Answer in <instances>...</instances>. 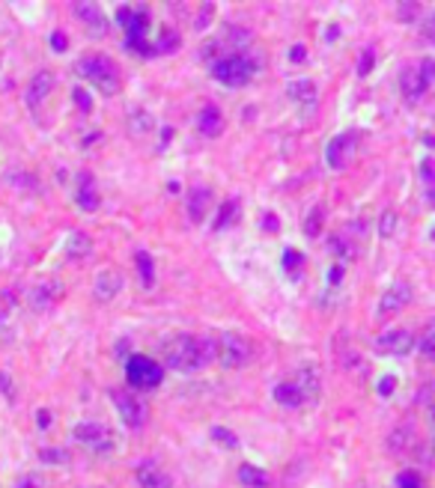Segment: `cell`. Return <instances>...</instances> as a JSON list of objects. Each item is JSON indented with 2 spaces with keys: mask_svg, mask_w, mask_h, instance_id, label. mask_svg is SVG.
Returning <instances> with one entry per match:
<instances>
[{
  "mask_svg": "<svg viewBox=\"0 0 435 488\" xmlns=\"http://www.w3.org/2000/svg\"><path fill=\"white\" fill-rule=\"evenodd\" d=\"M72 438L78 443H84L87 450H93V452H110L114 450V432H110L105 423H78L72 429Z\"/></svg>",
  "mask_w": 435,
  "mask_h": 488,
  "instance_id": "8992f818",
  "label": "cell"
},
{
  "mask_svg": "<svg viewBox=\"0 0 435 488\" xmlns=\"http://www.w3.org/2000/svg\"><path fill=\"white\" fill-rule=\"evenodd\" d=\"M60 289V283H42V286H36V289L30 292V307H36V310H45L51 301H54V292Z\"/></svg>",
  "mask_w": 435,
  "mask_h": 488,
  "instance_id": "603a6c76",
  "label": "cell"
},
{
  "mask_svg": "<svg viewBox=\"0 0 435 488\" xmlns=\"http://www.w3.org/2000/svg\"><path fill=\"white\" fill-rule=\"evenodd\" d=\"M293 381H295V387L301 390V399H304V402H314V399L319 396V372L314 369V366H304V369H301Z\"/></svg>",
  "mask_w": 435,
  "mask_h": 488,
  "instance_id": "ffe728a7",
  "label": "cell"
},
{
  "mask_svg": "<svg viewBox=\"0 0 435 488\" xmlns=\"http://www.w3.org/2000/svg\"><path fill=\"white\" fill-rule=\"evenodd\" d=\"M126 381L135 390H155L164 381V366L147 354H128L126 358Z\"/></svg>",
  "mask_w": 435,
  "mask_h": 488,
  "instance_id": "5b68a950",
  "label": "cell"
},
{
  "mask_svg": "<svg viewBox=\"0 0 435 488\" xmlns=\"http://www.w3.org/2000/svg\"><path fill=\"white\" fill-rule=\"evenodd\" d=\"M355 143H358V135H355V131H343V135L331 137L328 149H325V161H328L331 170H343L346 164H349L352 152H355Z\"/></svg>",
  "mask_w": 435,
  "mask_h": 488,
  "instance_id": "ba28073f",
  "label": "cell"
},
{
  "mask_svg": "<svg viewBox=\"0 0 435 488\" xmlns=\"http://www.w3.org/2000/svg\"><path fill=\"white\" fill-rule=\"evenodd\" d=\"M93 250V241L87 232H72L69 236V257H87Z\"/></svg>",
  "mask_w": 435,
  "mask_h": 488,
  "instance_id": "83f0119b",
  "label": "cell"
},
{
  "mask_svg": "<svg viewBox=\"0 0 435 488\" xmlns=\"http://www.w3.org/2000/svg\"><path fill=\"white\" fill-rule=\"evenodd\" d=\"M215 360V340L179 334L164 346V363L176 372H197Z\"/></svg>",
  "mask_w": 435,
  "mask_h": 488,
  "instance_id": "6da1fadb",
  "label": "cell"
},
{
  "mask_svg": "<svg viewBox=\"0 0 435 488\" xmlns=\"http://www.w3.org/2000/svg\"><path fill=\"white\" fill-rule=\"evenodd\" d=\"M263 227H265V229H272V232L281 229V224H277V218H274V215H265V218H263Z\"/></svg>",
  "mask_w": 435,
  "mask_h": 488,
  "instance_id": "ee69618b",
  "label": "cell"
},
{
  "mask_svg": "<svg viewBox=\"0 0 435 488\" xmlns=\"http://www.w3.org/2000/svg\"><path fill=\"white\" fill-rule=\"evenodd\" d=\"M420 179L427 182V188L432 185V158H429V155H427V158L420 161Z\"/></svg>",
  "mask_w": 435,
  "mask_h": 488,
  "instance_id": "d590c367",
  "label": "cell"
},
{
  "mask_svg": "<svg viewBox=\"0 0 435 488\" xmlns=\"http://www.w3.org/2000/svg\"><path fill=\"white\" fill-rule=\"evenodd\" d=\"M274 399L281 402L283 408H301L304 399H301V390L295 387V381H281L274 387Z\"/></svg>",
  "mask_w": 435,
  "mask_h": 488,
  "instance_id": "44dd1931",
  "label": "cell"
},
{
  "mask_svg": "<svg viewBox=\"0 0 435 488\" xmlns=\"http://www.w3.org/2000/svg\"><path fill=\"white\" fill-rule=\"evenodd\" d=\"M429 90V84L423 81V75L418 66H406L403 72H399V93H403V98L408 105H418L423 96H427Z\"/></svg>",
  "mask_w": 435,
  "mask_h": 488,
  "instance_id": "30bf717a",
  "label": "cell"
},
{
  "mask_svg": "<svg viewBox=\"0 0 435 488\" xmlns=\"http://www.w3.org/2000/svg\"><path fill=\"white\" fill-rule=\"evenodd\" d=\"M75 72L102 96H117L119 86H122L119 66L110 57H105V54H87V57H81L75 63Z\"/></svg>",
  "mask_w": 435,
  "mask_h": 488,
  "instance_id": "7a4b0ae2",
  "label": "cell"
},
{
  "mask_svg": "<svg viewBox=\"0 0 435 488\" xmlns=\"http://www.w3.org/2000/svg\"><path fill=\"white\" fill-rule=\"evenodd\" d=\"M319 229H322V208H310V215H307V224H304V232H307L310 238H314Z\"/></svg>",
  "mask_w": 435,
  "mask_h": 488,
  "instance_id": "4dcf8cb0",
  "label": "cell"
},
{
  "mask_svg": "<svg viewBox=\"0 0 435 488\" xmlns=\"http://www.w3.org/2000/svg\"><path fill=\"white\" fill-rule=\"evenodd\" d=\"M197 128L203 137H218L221 131H224V116H221V110L215 105H206L197 114Z\"/></svg>",
  "mask_w": 435,
  "mask_h": 488,
  "instance_id": "ac0fdd59",
  "label": "cell"
},
{
  "mask_svg": "<svg viewBox=\"0 0 435 488\" xmlns=\"http://www.w3.org/2000/svg\"><path fill=\"white\" fill-rule=\"evenodd\" d=\"M135 262H138V271H140V283L149 289V286L155 283V262H152V257H149L147 250H138L135 253Z\"/></svg>",
  "mask_w": 435,
  "mask_h": 488,
  "instance_id": "484cf974",
  "label": "cell"
},
{
  "mask_svg": "<svg viewBox=\"0 0 435 488\" xmlns=\"http://www.w3.org/2000/svg\"><path fill=\"white\" fill-rule=\"evenodd\" d=\"M411 301V286L408 283H394L390 289L382 295V304H378V316H394V313H399L406 304Z\"/></svg>",
  "mask_w": 435,
  "mask_h": 488,
  "instance_id": "4fadbf2b",
  "label": "cell"
},
{
  "mask_svg": "<svg viewBox=\"0 0 435 488\" xmlns=\"http://www.w3.org/2000/svg\"><path fill=\"white\" fill-rule=\"evenodd\" d=\"M343 280V262L340 265H331V271H328V286H337Z\"/></svg>",
  "mask_w": 435,
  "mask_h": 488,
  "instance_id": "7bdbcfd3",
  "label": "cell"
},
{
  "mask_svg": "<svg viewBox=\"0 0 435 488\" xmlns=\"http://www.w3.org/2000/svg\"><path fill=\"white\" fill-rule=\"evenodd\" d=\"M301 268H304V253H301V250H283V271H286V277L298 280Z\"/></svg>",
  "mask_w": 435,
  "mask_h": 488,
  "instance_id": "4316f807",
  "label": "cell"
},
{
  "mask_svg": "<svg viewBox=\"0 0 435 488\" xmlns=\"http://www.w3.org/2000/svg\"><path fill=\"white\" fill-rule=\"evenodd\" d=\"M182 45V36L176 30H164L161 36H158V42H152V54L158 57V54H173L176 48Z\"/></svg>",
  "mask_w": 435,
  "mask_h": 488,
  "instance_id": "d4e9b609",
  "label": "cell"
},
{
  "mask_svg": "<svg viewBox=\"0 0 435 488\" xmlns=\"http://www.w3.org/2000/svg\"><path fill=\"white\" fill-rule=\"evenodd\" d=\"M13 381H9V375L3 379V372H0V393H6V396H13V387H9Z\"/></svg>",
  "mask_w": 435,
  "mask_h": 488,
  "instance_id": "f6af8a7d",
  "label": "cell"
},
{
  "mask_svg": "<svg viewBox=\"0 0 435 488\" xmlns=\"http://www.w3.org/2000/svg\"><path fill=\"white\" fill-rule=\"evenodd\" d=\"M373 63H376V51L367 48V51L361 54V60H358V75H361V77L370 75V72H373Z\"/></svg>",
  "mask_w": 435,
  "mask_h": 488,
  "instance_id": "d6a6232c",
  "label": "cell"
},
{
  "mask_svg": "<svg viewBox=\"0 0 435 488\" xmlns=\"http://www.w3.org/2000/svg\"><path fill=\"white\" fill-rule=\"evenodd\" d=\"M39 456H42V462H48V464H66V459H69V456H66V450H42Z\"/></svg>",
  "mask_w": 435,
  "mask_h": 488,
  "instance_id": "e575fe53",
  "label": "cell"
},
{
  "mask_svg": "<svg viewBox=\"0 0 435 488\" xmlns=\"http://www.w3.org/2000/svg\"><path fill=\"white\" fill-rule=\"evenodd\" d=\"M72 98H75V105L81 107V114H90V110H93V98H90V93H87V90H81V86L72 93Z\"/></svg>",
  "mask_w": 435,
  "mask_h": 488,
  "instance_id": "836d02e7",
  "label": "cell"
},
{
  "mask_svg": "<svg viewBox=\"0 0 435 488\" xmlns=\"http://www.w3.org/2000/svg\"><path fill=\"white\" fill-rule=\"evenodd\" d=\"M397 488H427V482H423V476L415 468H408L397 473Z\"/></svg>",
  "mask_w": 435,
  "mask_h": 488,
  "instance_id": "f1b7e54d",
  "label": "cell"
},
{
  "mask_svg": "<svg viewBox=\"0 0 435 488\" xmlns=\"http://www.w3.org/2000/svg\"><path fill=\"white\" fill-rule=\"evenodd\" d=\"M51 48L54 51H66V48H69V39H66V33H54V36H51Z\"/></svg>",
  "mask_w": 435,
  "mask_h": 488,
  "instance_id": "74e56055",
  "label": "cell"
},
{
  "mask_svg": "<svg viewBox=\"0 0 435 488\" xmlns=\"http://www.w3.org/2000/svg\"><path fill=\"white\" fill-rule=\"evenodd\" d=\"M212 438H215L218 443H227L230 450H236V447H239V438L233 435L230 429H221V426H215V429H212Z\"/></svg>",
  "mask_w": 435,
  "mask_h": 488,
  "instance_id": "f546056e",
  "label": "cell"
},
{
  "mask_svg": "<svg viewBox=\"0 0 435 488\" xmlns=\"http://www.w3.org/2000/svg\"><path fill=\"white\" fill-rule=\"evenodd\" d=\"M289 60H293V63H304L307 60V48L304 45H293V48H289Z\"/></svg>",
  "mask_w": 435,
  "mask_h": 488,
  "instance_id": "ab89813d",
  "label": "cell"
},
{
  "mask_svg": "<svg viewBox=\"0 0 435 488\" xmlns=\"http://www.w3.org/2000/svg\"><path fill=\"white\" fill-rule=\"evenodd\" d=\"M15 488H42V480L39 476H21L15 482Z\"/></svg>",
  "mask_w": 435,
  "mask_h": 488,
  "instance_id": "60d3db41",
  "label": "cell"
},
{
  "mask_svg": "<svg viewBox=\"0 0 435 488\" xmlns=\"http://www.w3.org/2000/svg\"><path fill=\"white\" fill-rule=\"evenodd\" d=\"M415 346H418V337L411 334V330H403V328L388 330V334L376 337V349L382 351V354H397V358H403V354H408V351L415 349Z\"/></svg>",
  "mask_w": 435,
  "mask_h": 488,
  "instance_id": "9c48e42d",
  "label": "cell"
},
{
  "mask_svg": "<svg viewBox=\"0 0 435 488\" xmlns=\"http://www.w3.org/2000/svg\"><path fill=\"white\" fill-rule=\"evenodd\" d=\"M420 351H423V358H432V325L427 328V334L420 340Z\"/></svg>",
  "mask_w": 435,
  "mask_h": 488,
  "instance_id": "8d00e7d4",
  "label": "cell"
},
{
  "mask_svg": "<svg viewBox=\"0 0 435 488\" xmlns=\"http://www.w3.org/2000/svg\"><path fill=\"white\" fill-rule=\"evenodd\" d=\"M72 13H75L78 21H84V24L90 27V36H105L108 33V18L102 13V6L81 0V3H72Z\"/></svg>",
  "mask_w": 435,
  "mask_h": 488,
  "instance_id": "8fae6325",
  "label": "cell"
},
{
  "mask_svg": "<svg viewBox=\"0 0 435 488\" xmlns=\"http://www.w3.org/2000/svg\"><path fill=\"white\" fill-rule=\"evenodd\" d=\"M239 482L244 488H269V473L253 464H239Z\"/></svg>",
  "mask_w": 435,
  "mask_h": 488,
  "instance_id": "7402d4cb",
  "label": "cell"
},
{
  "mask_svg": "<svg viewBox=\"0 0 435 488\" xmlns=\"http://www.w3.org/2000/svg\"><path fill=\"white\" fill-rule=\"evenodd\" d=\"M251 358H253V346L248 337L233 334V330L215 337V360L224 369H242V366L251 363Z\"/></svg>",
  "mask_w": 435,
  "mask_h": 488,
  "instance_id": "277c9868",
  "label": "cell"
},
{
  "mask_svg": "<svg viewBox=\"0 0 435 488\" xmlns=\"http://www.w3.org/2000/svg\"><path fill=\"white\" fill-rule=\"evenodd\" d=\"M239 218V199H224L221 203V208H218V215H215V229H227V227H233V220Z\"/></svg>",
  "mask_w": 435,
  "mask_h": 488,
  "instance_id": "cb8c5ba5",
  "label": "cell"
},
{
  "mask_svg": "<svg viewBox=\"0 0 435 488\" xmlns=\"http://www.w3.org/2000/svg\"><path fill=\"white\" fill-rule=\"evenodd\" d=\"M212 203V191L209 188H191V194H188V218L194 220V224H200V220L206 218V208Z\"/></svg>",
  "mask_w": 435,
  "mask_h": 488,
  "instance_id": "d6986e66",
  "label": "cell"
},
{
  "mask_svg": "<svg viewBox=\"0 0 435 488\" xmlns=\"http://www.w3.org/2000/svg\"><path fill=\"white\" fill-rule=\"evenodd\" d=\"M51 90H54V75L51 72H36L30 77V84H27V90H24V105L27 107H39L45 98L51 96Z\"/></svg>",
  "mask_w": 435,
  "mask_h": 488,
  "instance_id": "7c38bea8",
  "label": "cell"
},
{
  "mask_svg": "<svg viewBox=\"0 0 435 488\" xmlns=\"http://www.w3.org/2000/svg\"><path fill=\"white\" fill-rule=\"evenodd\" d=\"M256 72H260V63H256L253 54H244V51H233V54H224V57L212 60V77H215L218 84L230 86V90L248 86Z\"/></svg>",
  "mask_w": 435,
  "mask_h": 488,
  "instance_id": "3957f363",
  "label": "cell"
},
{
  "mask_svg": "<svg viewBox=\"0 0 435 488\" xmlns=\"http://www.w3.org/2000/svg\"><path fill=\"white\" fill-rule=\"evenodd\" d=\"M286 96L293 98V102L304 105V107H314L319 102V93H316V84L310 81V77H293V81L286 84Z\"/></svg>",
  "mask_w": 435,
  "mask_h": 488,
  "instance_id": "9a60e30c",
  "label": "cell"
},
{
  "mask_svg": "<svg viewBox=\"0 0 435 488\" xmlns=\"http://www.w3.org/2000/svg\"><path fill=\"white\" fill-rule=\"evenodd\" d=\"M397 229V212H385L382 215V224H378V236L382 238H390Z\"/></svg>",
  "mask_w": 435,
  "mask_h": 488,
  "instance_id": "1f68e13d",
  "label": "cell"
},
{
  "mask_svg": "<svg viewBox=\"0 0 435 488\" xmlns=\"http://www.w3.org/2000/svg\"><path fill=\"white\" fill-rule=\"evenodd\" d=\"M75 203L78 208L84 212H96L98 208V194H96V179L90 170H81L78 173V191H75Z\"/></svg>",
  "mask_w": 435,
  "mask_h": 488,
  "instance_id": "5bb4252c",
  "label": "cell"
},
{
  "mask_svg": "<svg viewBox=\"0 0 435 488\" xmlns=\"http://www.w3.org/2000/svg\"><path fill=\"white\" fill-rule=\"evenodd\" d=\"M110 399H114V408H117L119 420L128 429H140L143 423H147V405H143L131 390H110Z\"/></svg>",
  "mask_w": 435,
  "mask_h": 488,
  "instance_id": "52a82bcc",
  "label": "cell"
},
{
  "mask_svg": "<svg viewBox=\"0 0 435 488\" xmlns=\"http://www.w3.org/2000/svg\"><path fill=\"white\" fill-rule=\"evenodd\" d=\"M138 485L140 488H170V476H167L152 459H147L138 468Z\"/></svg>",
  "mask_w": 435,
  "mask_h": 488,
  "instance_id": "e0dca14e",
  "label": "cell"
},
{
  "mask_svg": "<svg viewBox=\"0 0 435 488\" xmlns=\"http://www.w3.org/2000/svg\"><path fill=\"white\" fill-rule=\"evenodd\" d=\"M96 301H114L117 298V292L122 289V277H119V271H114V268H105L102 274L96 277Z\"/></svg>",
  "mask_w": 435,
  "mask_h": 488,
  "instance_id": "2e32d148",
  "label": "cell"
},
{
  "mask_svg": "<svg viewBox=\"0 0 435 488\" xmlns=\"http://www.w3.org/2000/svg\"><path fill=\"white\" fill-rule=\"evenodd\" d=\"M394 387H397V379H394V375H388V379L378 381V393H382V396H390V393H394Z\"/></svg>",
  "mask_w": 435,
  "mask_h": 488,
  "instance_id": "f35d334b",
  "label": "cell"
},
{
  "mask_svg": "<svg viewBox=\"0 0 435 488\" xmlns=\"http://www.w3.org/2000/svg\"><path fill=\"white\" fill-rule=\"evenodd\" d=\"M418 15V3H399V18L408 21V18H415Z\"/></svg>",
  "mask_w": 435,
  "mask_h": 488,
  "instance_id": "b9f144b4",
  "label": "cell"
},
{
  "mask_svg": "<svg viewBox=\"0 0 435 488\" xmlns=\"http://www.w3.org/2000/svg\"><path fill=\"white\" fill-rule=\"evenodd\" d=\"M48 423H51V417H48V411H39V426H42V429H45Z\"/></svg>",
  "mask_w": 435,
  "mask_h": 488,
  "instance_id": "bcb514c9",
  "label": "cell"
}]
</instances>
